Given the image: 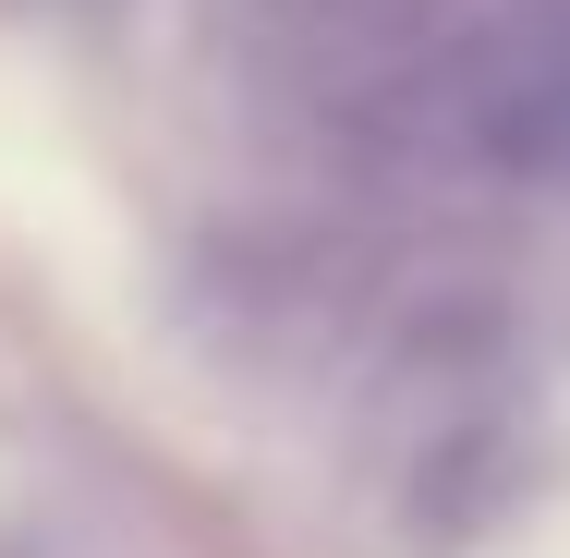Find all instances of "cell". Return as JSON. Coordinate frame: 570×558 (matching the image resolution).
Here are the masks:
<instances>
[{
	"instance_id": "cell-1",
	"label": "cell",
	"mask_w": 570,
	"mask_h": 558,
	"mask_svg": "<svg viewBox=\"0 0 570 558\" xmlns=\"http://www.w3.org/2000/svg\"><path fill=\"white\" fill-rule=\"evenodd\" d=\"M292 12L352 121L485 170L570 158V0H292Z\"/></svg>"
}]
</instances>
